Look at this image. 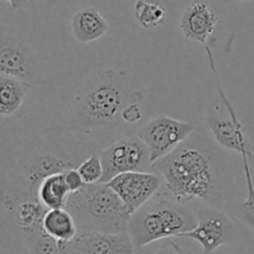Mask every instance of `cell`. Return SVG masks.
<instances>
[{
  "mask_svg": "<svg viewBox=\"0 0 254 254\" xmlns=\"http://www.w3.org/2000/svg\"><path fill=\"white\" fill-rule=\"evenodd\" d=\"M153 170L163 178V190L176 200L217 207L225 170L212 144L201 134L193 133L170 155L154 163Z\"/></svg>",
  "mask_w": 254,
  "mask_h": 254,
  "instance_id": "obj_1",
  "label": "cell"
},
{
  "mask_svg": "<svg viewBox=\"0 0 254 254\" xmlns=\"http://www.w3.org/2000/svg\"><path fill=\"white\" fill-rule=\"evenodd\" d=\"M91 146L77 138L76 133L50 130L30 144L10 171V181L2 183L1 203L11 211L24 200H39L37 191L45 179L77 169L89 155Z\"/></svg>",
  "mask_w": 254,
  "mask_h": 254,
  "instance_id": "obj_2",
  "label": "cell"
},
{
  "mask_svg": "<svg viewBox=\"0 0 254 254\" xmlns=\"http://www.w3.org/2000/svg\"><path fill=\"white\" fill-rule=\"evenodd\" d=\"M144 102L139 82L128 69H97L84 78L71 107L73 133H106L121 126L122 113L130 104Z\"/></svg>",
  "mask_w": 254,
  "mask_h": 254,
  "instance_id": "obj_3",
  "label": "cell"
},
{
  "mask_svg": "<svg viewBox=\"0 0 254 254\" xmlns=\"http://www.w3.org/2000/svg\"><path fill=\"white\" fill-rule=\"evenodd\" d=\"M197 223L192 205L176 200L161 188L153 200L131 216L128 233L136 251L156 241L181 237L195 230Z\"/></svg>",
  "mask_w": 254,
  "mask_h": 254,
  "instance_id": "obj_4",
  "label": "cell"
},
{
  "mask_svg": "<svg viewBox=\"0 0 254 254\" xmlns=\"http://www.w3.org/2000/svg\"><path fill=\"white\" fill-rule=\"evenodd\" d=\"M66 210L73 217L78 233L128 232L131 216L108 184L84 185L69 195Z\"/></svg>",
  "mask_w": 254,
  "mask_h": 254,
  "instance_id": "obj_5",
  "label": "cell"
},
{
  "mask_svg": "<svg viewBox=\"0 0 254 254\" xmlns=\"http://www.w3.org/2000/svg\"><path fill=\"white\" fill-rule=\"evenodd\" d=\"M205 50L207 52L210 67L213 72V76H215L220 102L222 103V106L216 107L215 111L208 113L207 122H206L208 130L211 131L212 136L215 138L216 143L220 144L223 149L235 151V153L240 154L241 156L248 155L250 158H252L253 154L252 150H251V145L247 135H246L245 130H243V124L241 123L235 107L232 106L230 98L225 93L220 83L217 68H216L215 64V59L212 56L210 45L205 46Z\"/></svg>",
  "mask_w": 254,
  "mask_h": 254,
  "instance_id": "obj_6",
  "label": "cell"
},
{
  "mask_svg": "<svg viewBox=\"0 0 254 254\" xmlns=\"http://www.w3.org/2000/svg\"><path fill=\"white\" fill-rule=\"evenodd\" d=\"M104 175L102 183L131 171H154L150 153L140 138L134 134L123 135L109 144L99 153Z\"/></svg>",
  "mask_w": 254,
  "mask_h": 254,
  "instance_id": "obj_7",
  "label": "cell"
},
{
  "mask_svg": "<svg viewBox=\"0 0 254 254\" xmlns=\"http://www.w3.org/2000/svg\"><path fill=\"white\" fill-rule=\"evenodd\" d=\"M195 129L196 127L189 122L158 116L139 129L138 136L148 148L151 163L154 164L170 155L185 143L195 133Z\"/></svg>",
  "mask_w": 254,
  "mask_h": 254,
  "instance_id": "obj_8",
  "label": "cell"
},
{
  "mask_svg": "<svg viewBox=\"0 0 254 254\" xmlns=\"http://www.w3.org/2000/svg\"><path fill=\"white\" fill-rule=\"evenodd\" d=\"M198 223L195 230L181 237L190 238L202 247V253L212 254L217 248L232 245L236 238V227L232 220L215 206L193 203Z\"/></svg>",
  "mask_w": 254,
  "mask_h": 254,
  "instance_id": "obj_9",
  "label": "cell"
},
{
  "mask_svg": "<svg viewBox=\"0 0 254 254\" xmlns=\"http://www.w3.org/2000/svg\"><path fill=\"white\" fill-rule=\"evenodd\" d=\"M163 185V178L155 171H131L116 176L108 183L130 216L153 200Z\"/></svg>",
  "mask_w": 254,
  "mask_h": 254,
  "instance_id": "obj_10",
  "label": "cell"
},
{
  "mask_svg": "<svg viewBox=\"0 0 254 254\" xmlns=\"http://www.w3.org/2000/svg\"><path fill=\"white\" fill-rule=\"evenodd\" d=\"M0 74L29 84L36 74V60L32 49L10 32L1 34Z\"/></svg>",
  "mask_w": 254,
  "mask_h": 254,
  "instance_id": "obj_11",
  "label": "cell"
},
{
  "mask_svg": "<svg viewBox=\"0 0 254 254\" xmlns=\"http://www.w3.org/2000/svg\"><path fill=\"white\" fill-rule=\"evenodd\" d=\"M62 254H134L135 247L128 232L78 233L68 243H60Z\"/></svg>",
  "mask_w": 254,
  "mask_h": 254,
  "instance_id": "obj_12",
  "label": "cell"
},
{
  "mask_svg": "<svg viewBox=\"0 0 254 254\" xmlns=\"http://www.w3.org/2000/svg\"><path fill=\"white\" fill-rule=\"evenodd\" d=\"M218 24V15L207 2L192 1L179 19V29L189 41L207 46Z\"/></svg>",
  "mask_w": 254,
  "mask_h": 254,
  "instance_id": "obj_13",
  "label": "cell"
},
{
  "mask_svg": "<svg viewBox=\"0 0 254 254\" xmlns=\"http://www.w3.org/2000/svg\"><path fill=\"white\" fill-rule=\"evenodd\" d=\"M73 37L81 44H89L99 40L108 32L109 24L96 7H83L71 19Z\"/></svg>",
  "mask_w": 254,
  "mask_h": 254,
  "instance_id": "obj_14",
  "label": "cell"
},
{
  "mask_svg": "<svg viewBox=\"0 0 254 254\" xmlns=\"http://www.w3.org/2000/svg\"><path fill=\"white\" fill-rule=\"evenodd\" d=\"M30 84L0 74V114L12 116L24 104Z\"/></svg>",
  "mask_w": 254,
  "mask_h": 254,
  "instance_id": "obj_15",
  "label": "cell"
},
{
  "mask_svg": "<svg viewBox=\"0 0 254 254\" xmlns=\"http://www.w3.org/2000/svg\"><path fill=\"white\" fill-rule=\"evenodd\" d=\"M45 232L60 243H68L78 235L76 222L66 208L50 210L42 222Z\"/></svg>",
  "mask_w": 254,
  "mask_h": 254,
  "instance_id": "obj_16",
  "label": "cell"
},
{
  "mask_svg": "<svg viewBox=\"0 0 254 254\" xmlns=\"http://www.w3.org/2000/svg\"><path fill=\"white\" fill-rule=\"evenodd\" d=\"M69 195L71 192L64 181V173L45 179L37 191V198L47 210L66 208Z\"/></svg>",
  "mask_w": 254,
  "mask_h": 254,
  "instance_id": "obj_17",
  "label": "cell"
},
{
  "mask_svg": "<svg viewBox=\"0 0 254 254\" xmlns=\"http://www.w3.org/2000/svg\"><path fill=\"white\" fill-rule=\"evenodd\" d=\"M49 211L39 200H24L10 212L14 215L17 227L27 236L41 230L44 218Z\"/></svg>",
  "mask_w": 254,
  "mask_h": 254,
  "instance_id": "obj_18",
  "label": "cell"
},
{
  "mask_svg": "<svg viewBox=\"0 0 254 254\" xmlns=\"http://www.w3.org/2000/svg\"><path fill=\"white\" fill-rule=\"evenodd\" d=\"M134 15L144 29H155L165 21L166 9L158 1L138 0L134 4Z\"/></svg>",
  "mask_w": 254,
  "mask_h": 254,
  "instance_id": "obj_19",
  "label": "cell"
},
{
  "mask_svg": "<svg viewBox=\"0 0 254 254\" xmlns=\"http://www.w3.org/2000/svg\"><path fill=\"white\" fill-rule=\"evenodd\" d=\"M25 243L30 254H62L60 242L47 235L44 228L25 236Z\"/></svg>",
  "mask_w": 254,
  "mask_h": 254,
  "instance_id": "obj_20",
  "label": "cell"
},
{
  "mask_svg": "<svg viewBox=\"0 0 254 254\" xmlns=\"http://www.w3.org/2000/svg\"><path fill=\"white\" fill-rule=\"evenodd\" d=\"M79 175L83 179L86 185L102 183V179L104 175L103 164H102L99 154L93 153L77 168Z\"/></svg>",
  "mask_w": 254,
  "mask_h": 254,
  "instance_id": "obj_21",
  "label": "cell"
},
{
  "mask_svg": "<svg viewBox=\"0 0 254 254\" xmlns=\"http://www.w3.org/2000/svg\"><path fill=\"white\" fill-rule=\"evenodd\" d=\"M242 164L243 170H245L246 184H247V192H246V198L242 202V211L247 225L254 228V184L252 173H251L250 156L242 155Z\"/></svg>",
  "mask_w": 254,
  "mask_h": 254,
  "instance_id": "obj_22",
  "label": "cell"
},
{
  "mask_svg": "<svg viewBox=\"0 0 254 254\" xmlns=\"http://www.w3.org/2000/svg\"><path fill=\"white\" fill-rule=\"evenodd\" d=\"M143 117V102H136L124 109V112L122 113V122L126 124H136L141 122Z\"/></svg>",
  "mask_w": 254,
  "mask_h": 254,
  "instance_id": "obj_23",
  "label": "cell"
},
{
  "mask_svg": "<svg viewBox=\"0 0 254 254\" xmlns=\"http://www.w3.org/2000/svg\"><path fill=\"white\" fill-rule=\"evenodd\" d=\"M64 181H66V185L71 193L77 192V191H79L86 185L77 169H69V170H67L64 173Z\"/></svg>",
  "mask_w": 254,
  "mask_h": 254,
  "instance_id": "obj_24",
  "label": "cell"
},
{
  "mask_svg": "<svg viewBox=\"0 0 254 254\" xmlns=\"http://www.w3.org/2000/svg\"><path fill=\"white\" fill-rule=\"evenodd\" d=\"M154 254H191L186 252L183 247H181L179 243H176L175 241L165 240L163 241V243L160 245V247L155 251Z\"/></svg>",
  "mask_w": 254,
  "mask_h": 254,
  "instance_id": "obj_25",
  "label": "cell"
},
{
  "mask_svg": "<svg viewBox=\"0 0 254 254\" xmlns=\"http://www.w3.org/2000/svg\"><path fill=\"white\" fill-rule=\"evenodd\" d=\"M201 254H206V253H201Z\"/></svg>",
  "mask_w": 254,
  "mask_h": 254,
  "instance_id": "obj_26",
  "label": "cell"
}]
</instances>
